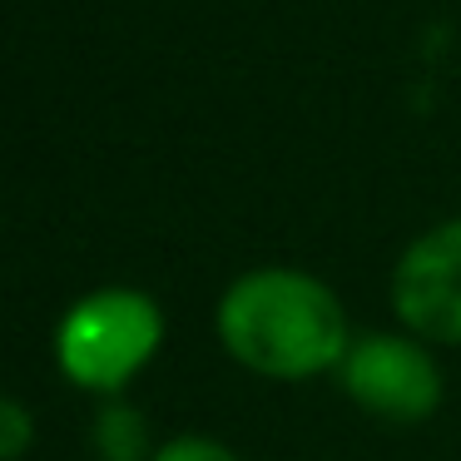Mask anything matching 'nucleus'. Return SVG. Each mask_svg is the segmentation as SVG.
Segmentation results:
<instances>
[{"instance_id": "39448f33", "label": "nucleus", "mask_w": 461, "mask_h": 461, "mask_svg": "<svg viewBox=\"0 0 461 461\" xmlns=\"http://www.w3.org/2000/svg\"><path fill=\"white\" fill-rule=\"evenodd\" d=\"M90 447L95 461H154V437L149 417L124 397H104V407L90 421Z\"/></svg>"}, {"instance_id": "f03ea898", "label": "nucleus", "mask_w": 461, "mask_h": 461, "mask_svg": "<svg viewBox=\"0 0 461 461\" xmlns=\"http://www.w3.org/2000/svg\"><path fill=\"white\" fill-rule=\"evenodd\" d=\"M164 308L144 288L80 293L55 322V367L90 397H124L130 382L159 357Z\"/></svg>"}, {"instance_id": "20e7f679", "label": "nucleus", "mask_w": 461, "mask_h": 461, "mask_svg": "<svg viewBox=\"0 0 461 461\" xmlns=\"http://www.w3.org/2000/svg\"><path fill=\"white\" fill-rule=\"evenodd\" d=\"M392 312L421 342L461 348V219L411 239L392 268Z\"/></svg>"}, {"instance_id": "f257e3e1", "label": "nucleus", "mask_w": 461, "mask_h": 461, "mask_svg": "<svg viewBox=\"0 0 461 461\" xmlns=\"http://www.w3.org/2000/svg\"><path fill=\"white\" fill-rule=\"evenodd\" d=\"M213 332L239 367L268 382H312L338 372L357 338L342 298L303 268L239 273L213 308Z\"/></svg>"}, {"instance_id": "0eeeda50", "label": "nucleus", "mask_w": 461, "mask_h": 461, "mask_svg": "<svg viewBox=\"0 0 461 461\" xmlns=\"http://www.w3.org/2000/svg\"><path fill=\"white\" fill-rule=\"evenodd\" d=\"M154 461H243V456H239L233 447H223V441H213V437H199V431H184V437L159 441Z\"/></svg>"}, {"instance_id": "7ed1b4c3", "label": "nucleus", "mask_w": 461, "mask_h": 461, "mask_svg": "<svg viewBox=\"0 0 461 461\" xmlns=\"http://www.w3.org/2000/svg\"><path fill=\"white\" fill-rule=\"evenodd\" d=\"M338 382L367 417L392 427H417L437 417L447 382L431 357V342L402 332H357L338 367Z\"/></svg>"}, {"instance_id": "423d86ee", "label": "nucleus", "mask_w": 461, "mask_h": 461, "mask_svg": "<svg viewBox=\"0 0 461 461\" xmlns=\"http://www.w3.org/2000/svg\"><path fill=\"white\" fill-rule=\"evenodd\" d=\"M35 447V411L0 392V461H25Z\"/></svg>"}]
</instances>
